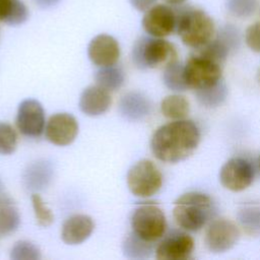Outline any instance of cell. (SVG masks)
Listing matches in <instances>:
<instances>
[{"label": "cell", "mask_w": 260, "mask_h": 260, "mask_svg": "<svg viewBox=\"0 0 260 260\" xmlns=\"http://www.w3.org/2000/svg\"><path fill=\"white\" fill-rule=\"evenodd\" d=\"M20 224V214L8 197L0 196V236L13 234Z\"/></svg>", "instance_id": "ffe728a7"}, {"label": "cell", "mask_w": 260, "mask_h": 260, "mask_svg": "<svg viewBox=\"0 0 260 260\" xmlns=\"http://www.w3.org/2000/svg\"><path fill=\"white\" fill-rule=\"evenodd\" d=\"M259 0H225L229 13L238 18H246L254 14L258 8Z\"/></svg>", "instance_id": "83f0119b"}, {"label": "cell", "mask_w": 260, "mask_h": 260, "mask_svg": "<svg viewBox=\"0 0 260 260\" xmlns=\"http://www.w3.org/2000/svg\"><path fill=\"white\" fill-rule=\"evenodd\" d=\"M132 60L140 69L166 67L177 60V51L173 44L162 38L141 37L133 46Z\"/></svg>", "instance_id": "277c9868"}, {"label": "cell", "mask_w": 260, "mask_h": 260, "mask_svg": "<svg viewBox=\"0 0 260 260\" xmlns=\"http://www.w3.org/2000/svg\"><path fill=\"white\" fill-rule=\"evenodd\" d=\"M216 38L220 40L231 52L237 50L241 43V35L238 27L230 23L219 28Z\"/></svg>", "instance_id": "1f68e13d"}, {"label": "cell", "mask_w": 260, "mask_h": 260, "mask_svg": "<svg viewBox=\"0 0 260 260\" xmlns=\"http://www.w3.org/2000/svg\"><path fill=\"white\" fill-rule=\"evenodd\" d=\"M112 104L110 91L100 85L85 87L80 96L78 106L80 111L89 117H96L105 114Z\"/></svg>", "instance_id": "9a60e30c"}, {"label": "cell", "mask_w": 260, "mask_h": 260, "mask_svg": "<svg viewBox=\"0 0 260 260\" xmlns=\"http://www.w3.org/2000/svg\"><path fill=\"white\" fill-rule=\"evenodd\" d=\"M78 122L69 113H57L46 122L45 136L52 144L66 146L71 144L78 134Z\"/></svg>", "instance_id": "30bf717a"}, {"label": "cell", "mask_w": 260, "mask_h": 260, "mask_svg": "<svg viewBox=\"0 0 260 260\" xmlns=\"http://www.w3.org/2000/svg\"><path fill=\"white\" fill-rule=\"evenodd\" d=\"M175 8L167 4H154L144 12L142 27L151 37L165 38L176 30Z\"/></svg>", "instance_id": "9c48e42d"}, {"label": "cell", "mask_w": 260, "mask_h": 260, "mask_svg": "<svg viewBox=\"0 0 260 260\" xmlns=\"http://www.w3.org/2000/svg\"><path fill=\"white\" fill-rule=\"evenodd\" d=\"M120 54L118 41L107 34L93 37L87 47V56L91 63L98 67L115 65L120 58Z\"/></svg>", "instance_id": "4fadbf2b"}, {"label": "cell", "mask_w": 260, "mask_h": 260, "mask_svg": "<svg viewBox=\"0 0 260 260\" xmlns=\"http://www.w3.org/2000/svg\"><path fill=\"white\" fill-rule=\"evenodd\" d=\"M127 186L137 197L147 198L156 194L162 185V175L159 169L149 159H141L128 171Z\"/></svg>", "instance_id": "5b68a950"}, {"label": "cell", "mask_w": 260, "mask_h": 260, "mask_svg": "<svg viewBox=\"0 0 260 260\" xmlns=\"http://www.w3.org/2000/svg\"><path fill=\"white\" fill-rule=\"evenodd\" d=\"M32 1L40 8L46 9V8H51L55 5H57L61 0H32Z\"/></svg>", "instance_id": "e575fe53"}, {"label": "cell", "mask_w": 260, "mask_h": 260, "mask_svg": "<svg viewBox=\"0 0 260 260\" xmlns=\"http://www.w3.org/2000/svg\"><path fill=\"white\" fill-rule=\"evenodd\" d=\"M31 205L39 225L47 228L53 223L54 214L38 193L31 194Z\"/></svg>", "instance_id": "4dcf8cb0"}, {"label": "cell", "mask_w": 260, "mask_h": 260, "mask_svg": "<svg viewBox=\"0 0 260 260\" xmlns=\"http://www.w3.org/2000/svg\"><path fill=\"white\" fill-rule=\"evenodd\" d=\"M194 248L193 239L181 232H172L158 244L155 257L159 260H184L189 258Z\"/></svg>", "instance_id": "5bb4252c"}, {"label": "cell", "mask_w": 260, "mask_h": 260, "mask_svg": "<svg viewBox=\"0 0 260 260\" xmlns=\"http://www.w3.org/2000/svg\"><path fill=\"white\" fill-rule=\"evenodd\" d=\"M258 77H259V80H260V70H259V73H258Z\"/></svg>", "instance_id": "74e56055"}, {"label": "cell", "mask_w": 260, "mask_h": 260, "mask_svg": "<svg viewBox=\"0 0 260 260\" xmlns=\"http://www.w3.org/2000/svg\"><path fill=\"white\" fill-rule=\"evenodd\" d=\"M212 201L202 193L190 192L181 196L174 205V218L183 229L196 232L212 215Z\"/></svg>", "instance_id": "3957f363"}, {"label": "cell", "mask_w": 260, "mask_h": 260, "mask_svg": "<svg viewBox=\"0 0 260 260\" xmlns=\"http://www.w3.org/2000/svg\"><path fill=\"white\" fill-rule=\"evenodd\" d=\"M219 63L201 55L192 56L184 66V78L187 87L195 90L215 84L221 78Z\"/></svg>", "instance_id": "52a82bcc"}, {"label": "cell", "mask_w": 260, "mask_h": 260, "mask_svg": "<svg viewBox=\"0 0 260 260\" xmlns=\"http://www.w3.org/2000/svg\"><path fill=\"white\" fill-rule=\"evenodd\" d=\"M240 232L237 225L228 219H216L206 231L205 245L213 253H221L231 249L238 241Z\"/></svg>", "instance_id": "7c38bea8"}, {"label": "cell", "mask_w": 260, "mask_h": 260, "mask_svg": "<svg viewBox=\"0 0 260 260\" xmlns=\"http://www.w3.org/2000/svg\"><path fill=\"white\" fill-rule=\"evenodd\" d=\"M15 124L22 135L30 138L40 137L46 126L45 110L42 104L34 99L23 100L17 108Z\"/></svg>", "instance_id": "ba28073f"}, {"label": "cell", "mask_w": 260, "mask_h": 260, "mask_svg": "<svg viewBox=\"0 0 260 260\" xmlns=\"http://www.w3.org/2000/svg\"><path fill=\"white\" fill-rule=\"evenodd\" d=\"M226 94L228 88L221 79L211 86L196 90V96L199 103L209 108L221 105L224 102Z\"/></svg>", "instance_id": "603a6c76"}, {"label": "cell", "mask_w": 260, "mask_h": 260, "mask_svg": "<svg viewBox=\"0 0 260 260\" xmlns=\"http://www.w3.org/2000/svg\"><path fill=\"white\" fill-rule=\"evenodd\" d=\"M122 250L125 257L130 259H146L148 258L152 251V243L147 242L133 232H131L123 241Z\"/></svg>", "instance_id": "44dd1931"}, {"label": "cell", "mask_w": 260, "mask_h": 260, "mask_svg": "<svg viewBox=\"0 0 260 260\" xmlns=\"http://www.w3.org/2000/svg\"><path fill=\"white\" fill-rule=\"evenodd\" d=\"M94 79L96 84L101 87L108 91H115L123 85L125 81V74L122 68L115 64L112 66L100 67L95 73Z\"/></svg>", "instance_id": "7402d4cb"}, {"label": "cell", "mask_w": 260, "mask_h": 260, "mask_svg": "<svg viewBox=\"0 0 260 260\" xmlns=\"http://www.w3.org/2000/svg\"><path fill=\"white\" fill-rule=\"evenodd\" d=\"M175 10L177 15L176 31L185 45L199 49L212 40L215 25L213 19L205 11L182 5Z\"/></svg>", "instance_id": "7a4b0ae2"}, {"label": "cell", "mask_w": 260, "mask_h": 260, "mask_svg": "<svg viewBox=\"0 0 260 260\" xmlns=\"http://www.w3.org/2000/svg\"><path fill=\"white\" fill-rule=\"evenodd\" d=\"M130 223L135 235L150 243L160 239L167 229V220L162 210L158 206L149 203L135 208Z\"/></svg>", "instance_id": "8992f818"}, {"label": "cell", "mask_w": 260, "mask_h": 260, "mask_svg": "<svg viewBox=\"0 0 260 260\" xmlns=\"http://www.w3.org/2000/svg\"><path fill=\"white\" fill-rule=\"evenodd\" d=\"M94 229L92 218L86 214H73L63 223L61 239L67 245H79L85 242Z\"/></svg>", "instance_id": "2e32d148"}, {"label": "cell", "mask_w": 260, "mask_h": 260, "mask_svg": "<svg viewBox=\"0 0 260 260\" xmlns=\"http://www.w3.org/2000/svg\"><path fill=\"white\" fill-rule=\"evenodd\" d=\"M2 188H3V184H2V182H1V180H0V194H1V191H2Z\"/></svg>", "instance_id": "8d00e7d4"}, {"label": "cell", "mask_w": 260, "mask_h": 260, "mask_svg": "<svg viewBox=\"0 0 260 260\" xmlns=\"http://www.w3.org/2000/svg\"><path fill=\"white\" fill-rule=\"evenodd\" d=\"M17 147V134L14 128L6 123L0 122V154L9 155Z\"/></svg>", "instance_id": "f1b7e54d"}, {"label": "cell", "mask_w": 260, "mask_h": 260, "mask_svg": "<svg viewBox=\"0 0 260 260\" xmlns=\"http://www.w3.org/2000/svg\"><path fill=\"white\" fill-rule=\"evenodd\" d=\"M200 140L199 129L189 120H177L156 129L150 140L153 155L165 162H178L187 158Z\"/></svg>", "instance_id": "6da1fadb"}, {"label": "cell", "mask_w": 260, "mask_h": 260, "mask_svg": "<svg viewBox=\"0 0 260 260\" xmlns=\"http://www.w3.org/2000/svg\"><path fill=\"white\" fill-rule=\"evenodd\" d=\"M160 110L165 117L174 120H181L189 113L188 101L178 94L166 96L160 104Z\"/></svg>", "instance_id": "cb8c5ba5"}, {"label": "cell", "mask_w": 260, "mask_h": 260, "mask_svg": "<svg viewBox=\"0 0 260 260\" xmlns=\"http://www.w3.org/2000/svg\"><path fill=\"white\" fill-rule=\"evenodd\" d=\"M41 257L39 247L25 240L16 242L10 251V258L12 260H39Z\"/></svg>", "instance_id": "4316f807"}, {"label": "cell", "mask_w": 260, "mask_h": 260, "mask_svg": "<svg viewBox=\"0 0 260 260\" xmlns=\"http://www.w3.org/2000/svg\"><path fill=\"white\" fill-rule=\"evenodd\" d=\"M238 219L241 224L251 233L260 231V206L245 205L238 210Z\"/></svg>", "instance_id": "484cf974"}, {"label": "cell", "mask_w": 260, "mask_h": 260, "mask_svg": "<svg viewBox=\"0 0 260 260\" xmlns=\"http://www.w3.org/2000/svg\"><path fill=\"white\" fill-rule=\"evenodd\" d=\"M219 180L224 188L236 192L242 191L252 184L254 169L247 159L234 157L221 167Z\"/></svg>", "instance_id": "8fae6325"}, {"label": "cell", "mask_w": 260, "mask_h": 260, "mask_svg": "<svg viewBox=\"0 0 260 260\" xmlns=\"http://www.w3.org/2000/svg\"><path fill=\"white\" fill-rule=\"evenodd\" d=\"M259 166H260V159H259Z\"/></svg>", "instance_id": "f35d334b"}, {"label": "cell", "mask_w": 260, "mask_h": 260, "mask_svg": "<svg viewBox=\"0 0 260 260\" xmlns=\"http://www.w3.org/2000/svg\"><path fill=\"white\" fill-rule=\"evenodd\" d=\"M28 9L21 0H0V21L8 25H19L28 18Z\"/></svg>", "instance_id": "d6986e66"}, {"label": "cell", "mask_w": 260, "mask_h": 260, "mask_svg": "<svg viewBox=\"0 0 260 260\" xmlns=\"http://www.w3.org/2000/svg\"><path fill=\"white\" fill-rule=\"evenodd\" d=\"M54 177V167L46 159L31 162L22 175L25 188L31 191H39L47 188Z\"/></svg>", "instance_id": "ac0fdd59"}, {"label": "cell", "mask_w": 260, "mask_h": 260, "mask_svg": "<svg viewBox=\"0 0 260 260\" xmlns=\"http://www.w3.org/2000/svg\"><path fill=\"white\" fill-rule=\"evenodd\" d=\"M245 41L252 51L260 53V21L254 22L247 27Z\"/></svg>", "instance_id": "d6a6232c"}, {"label": "cell", "mask_w": 260, "mask_h": 260, "mask_svg": "<svg viewBox=\"0 0 260 260\" xmlns=\"http://www.w3.org/2000/svg\"><path fill=\"white\" fill-rule=\"evenodd\" d=\"M132 7L140 12H145L151 6H153L156 0H129Z\"/></svg>", "instance_id": "836d02e7"}, {"label": "cell", "mask_w": 260, "mask_h": 260, "mask_svg": "<svg viewBox=\"0 0 260 260\" xmlns=\"http://www.w3.org/2000/svg\"><path fill=\"white\" fill-rule=\"evenodd\" d=\"M199 55L211 59L217 63L225 60L228 55L231 53L229 48L217 38L210 40L207 44L199 48Z\"/></svg>", "instance_id": "f546056e"}, {"label": "cell", "mask_w": 260, "mask_h": 260, "mask_svg": "<svg viewBox=\"0 0 260 260\" xmlns=\"http://www.w3.org/2000/svg\"><path fill=\"white\" fill-rule=\"evenodd\" d=\"M150 100L140 91H129L119 102L120 115L127 121L138 122L146 118L151 112Z\"/></svg>", "instance_id": "e0dca14e"}, {"label": "cell", "mask_w": 260, "mask_h": 260, "mask_svg": "<svg viewBox=\"0 0 260 260\" xmlns=\"http://www.w3.org/2000/svg\"><path fill=\"white\" fill-rule=\"evenodd\" d=\"M162 80L166 86L172 90L183 91L187 88L184 78V66L177 60L165 67Z\"/></svg>", "instance_id": "d4e9b609"}, {"label": "cell", "mask_w": 260, "mask_h": 260, "mask_svg": "<svg viewBox=\"0 0 260 260\" xmlns=\"http://www.w3.org/2000/svg\"><path fill=\"white\" fill-rule=\"evenodd\" d=\"M186 0H165V2L171 6H179V5H183V3Z\"/></svg>", "instance_id": "d590c367"}]
</instances>
